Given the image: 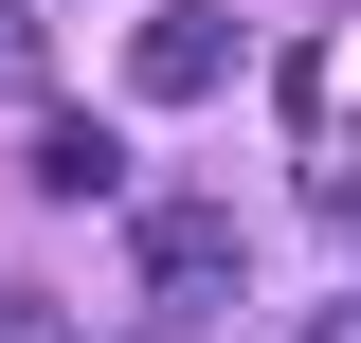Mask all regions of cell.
<instances>
[{
  "label": "cell",
  "mask_w": 361,
  "mask_h": 343,
  "mask_svg": "<svg viewBox=\"0 0 361 343\" xmlns=\"http://www.w3.org/2000/svg\"><path fill=\"white\" fill-rule=\"evenodd\" d=\"M235 271H253V235H235V199H145V289H163L180 325H199V307H217Z\"/></svg>",
  "instance_id": "1"
},
{
  "label": "cell",
  "mask_w": 361,
  "mask_h": 343,
  "mask_svg": "<svg viewBox=\"0 0 361 343\" xmlns=\"http://www.w3.org/2000/svg\"><path fill=\"white\" fill-rule=\"evenodd\" d=\"M235 54H253V37H235L217 0H163V18L127 37V90H145V109H199V90H235Z\"/></svg>",
  "instance_id": "2"
},
{
  "label": "cell",
  "mask_w": 361,
  "mask_h": 343,
  "mask_svg": "<svg viewBox=\"0 0 361 343\" xmlns=\"http://www.w3.org/2000/svg\"><path fill=\"white\" fill-rule=\"evenodd\" d=\"M37 181H54V199H109V181H127V145L90 127V109H37Z\"/></svg>",
  "instance_id": "3"
},
{
  "label": "cell",
  "mask_w": 361,
  "mask_h": 343,
  "mask_svg": "<svg viewBox=\"0 0 361 343\" xmlns=\"http://www.w3.org/2000/svg\"><path fill=\"white\" fill-rule=\"evenodd\" d=\"M307 199H325V217H361V127H307Z\"/></svg>",
  "instance_id": "4"
},
{
  "label": "cell",
  "mask_w": 361,
  "mask_h": 343,
  "mask_svg": "<svg viewBox=\"0 0 361 343\" xmlns=\"http://www.w3.org/2000/svg\"><path fill=\"white\" fill-rule=\"evenodd\" d=\"M0 343H73V307L54 289H0Z\"/></svg>",
  "instance_id": "5"
},
{
  "label": "cell",
  "mask_w": 361,
  "mask_h": 343,
  "mask_svg": "<svg viewBox=\"0 0 361 343\" xmlns=\"http://www.w3.org/2000/svg\"><path fill=\"white\" fill-rule=\"evenodd\" d=\"M307 343H361V307H325V325H307Z\"/></svg>",
  "instance_id": "6"
}]
</instances>
